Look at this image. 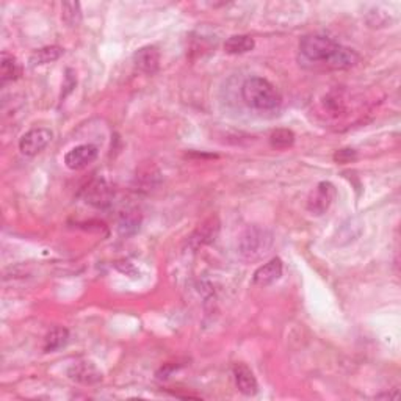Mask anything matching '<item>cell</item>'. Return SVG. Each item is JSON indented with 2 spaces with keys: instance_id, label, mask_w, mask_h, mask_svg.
Masks as SVG:
<instances>
[{
  "instance_id": "obj_17",
  "label": "cell",
  "mask_w": 401,
  "mask_h": 401,
  "mask_svg": "<svg viewBox=\"0 0 401 401\" xmlns=\"http://www.w3.org/2000/svg\"><path fill=\"white\" fill-rule=\"evenodd\" d=\"M68 339H69V333H68L66 328H63V326L54 328L48 335H46L44 351L46 353H54L57 350H60L61 346L66 345Z\"/></svg>"
},
{
  "instance_id": "obj_12",
  "label": "cell",
  "mask_w": 401,
  "mask_h": 401,
  "mask_svg": "<svg viewBox=\"0 0 401 401\" xmlns=\"http://www.w3.org/2000/svg\"><path fill=\"white\" fill-rule=\"evenodd\" d=\"M234 380H235V384L237 389L240 391L242 393L248 395V397H251V395L257 393V380H255V376L253 373V370L248 367L245 364H235L234 369Z\"/></svg>"
},
{
  "instance_id": "obj_11",
  "label": "cell",
  "mask_w": 401,
  "mask_h": 401,
  "mask_svg": "<svg viewBox=\"0 0 401 401\" xmlns=\"http://www.w3.org/2000/svg\"><path fill=\"white\" fill-rule=\"evenodd\" d=\"M133 61H135V65L139 71L148 75H153L159 71L160 54L154 46H146V48H141L135 52V55H133Z\"/></svg>"
},
{
  "instance_id": "obj_7",
  "label": "cell",
  "mask_w": 401,
  "mask_h": 401,
  "mask_svg": "<svg viewBox=\"0 0 401 401\" xmlns=\"http://www.w3.org/2000/svg\"><path fill=\"white\" fill-rule=\"evenodd\" d=\"M97 154L99 150L92 144H80V146H75L66 153L65 165L72 171L84 170L97 159Z\"/></svg>"
},
{
  "instance_id": "obj_10",
  "label": "cell",
  "mask_w": 401,
  "mask_h": 401,
  "mask_svg": "<svg viewBox=\"0 0 401 401\" xmlns=\"http://www.w3.org/2000/svg\"><path fill=\"white\" fill-rule=\"evenodd\" d=\"M282 276V260L273 257L270 262L264 264L255 270L253 276V284L255 287H268Z\"/></svg>"
},
{
  "instance_id": "obj_14",
  "label": "cell",
  "mask_w": 401,
  "mask_h": 401,
  "mask_svg": "<svg viewBox=\"0 0 401 401\" xmlns=\"http://www.w3.org/2000/svg\"><path fill=\"white\" fill-rule=\"evenodd\" d=\"M61 55H63V49L60 48V46H48V48L35 50L30 55L28 63H30V66L33 68L44 66V65H49V63L52 61H57Z\"/></svg>"
},
{
  "instance_id": "obj_4",
  "label": "cell",
  "mask_w": 401,
  "mask_h": 401,
  "mask_svg": "<svg viewBox=\"0 0 401 401\" xmlns=\"http://www.w3.org/2000/svg\"><path fill=\"white\" fill-rule=\"evenodd\" d=\"M335 197V187L331 182H320L307 199V211L315 217L326 213Z\"/></svg>"
},
{
  "instance_id": "obj_20",
  "label": "cell",
  "mask_w": 401,
  "mask_h": 401,
  "mask_svg": "<svg viewBox=\"0 0 401 401\" xmlns=\"http://www.w3.org/2000/svg\"><path fill=\"white\" fill-rule=\"evenodd\" d=\"M356 159H358V154L354 149H340L334 154L335 164H351V162Z\"/></svg>"
},
{
  "instance_id": "obj_9",
  "label": "cell",
  "mask_w": 401,
  "mask_h": 401,
  "mask_svg": "<svg viewBox=\"0 0 401 401\" xmlns=\"http://www.w3.org/2000/svg\"><path fill=\"white\" fill-rule=\"evenodd\" d=\"M218 234H219L218 218L217 217L208 218L193 232V235L190 237V246L193 249H197L206 245H211V243L217 240Z\"/></svg>"
},
{
  "instance_id": "obj_19",
  "label": "cell",
  "mask_w": 401,
  "mask_h": 401,
  "mask_svg": "<svg viewBox=\"0 0 401 401\" xmlns=\"http://www.w3.org/2000/svg\"><path fill=\"white\" fill-rule=\"evenodd\" d=\"M295 133L288 129H277L270 135V144L275 149H287L293 146Z\"/></svg>"
},
{
  "instance_id": "obj_2",
  "label": "cell",
  "mask_w": 401,
  "mask_h": 401,
  "mask_svg": "<svg viewBox=\"0 0 401 401\" xmlns=\"http://www.w3.org/2000/svg\"><path fill=\"white\" fill-rule=\"evenodd\" d=\"M242 97L249 108L259 112H270L281 106V92L273 84L262 77L248 79L242 86Z\"/></svg>"
},
{
  "instance_id": "obj_18",
  "label": "cell",
  "mask_w": 401,
  "mask_h": 401,
  "mask_svg": "<svg viewBox=\"0 0 401 401\" xmlns=\"http://www.w3.org/2000/svg\"><path fill=\"white\" fill-rule=\"evenodd\" d=\"M61 17L69 27H77L82 22V10L77 2H66L61 5Z\"/></svg>"
},
{
  "instance_id": "obj_3",
  "label": "cell",
  "mask_w": 401,
  "mask_h": 401,
  "mask_svg": "<svg viewBox=\"0 0 401 401\" xmlns=\"http://www.w3.org/2000/svg\"><path fill=\"white\" fill-rule=\"evenodd\" d=\"M273 234L260 226H249L238 238V251L245 260H260L270 253Z\"/></svg>"
},
{
  "instance_id": "obj_1",
  "label": "cell",
  "mask_w": 401,
  "mask_h": 401,
  "mask_svg": "<svg viewBox=\"0 0 401 401\" xmlns=\"http://www.w3.org/2000/svg\"><path fill=\"white\" fill-rule=\"evenodd\" d=\"M300 65L307 69H350L356 66L360 57L356 50L348 49L328 35H306L300 41Z\"/></svg>"
},
{
  "instance_id": "obj_15",
  "label": "cell",
  "mask_w": 401,
  "mask_h": 401,
  "mask_svg": "<svg viewBox=\"0 0 401 401\" xmlns=\"http://www.w3.org/2000/svg\"><path fill=\"white\" fill-rule=\"evenodd\" d=\"M141 224V213L137 208H127L126 212L119 215L118 229L123 235H132L139 229Z\"/></svg>"
},
{
  "instance_id": "obj_5",
  "label": "cell",
  "mask_w": 401,
  "mask_h": 401,
  "mask_svg": "<svg viewBox=\"0 0 401 401\" xmlns=\"http://www.w3.org/2000/svg\"><path fill=\"white\" fill-rule=\"evenodd\" d=\"M52 132L46 127H35V129L24 133L19 141V150L27 157H33L41 153L52 139Z\"/></svg>"
},
{
  "instance_id": "obj_13",
  "label": "cell",
  "mask_w": 401,
  "mask_h": 401,
  "mask_svg": "<svg viewBox=\"0 0 401 401\" xmlns=\"http://www.w3.org/2000/svg\"><path fill=\"white\" fill-rule=\"evenodd\" d=\"M255 48V43L251 37L248 35H234L229 39H226L224 43V50L226 54L231 55H242L248 54Z\"/></svg>"
},
{
  "instance_id": "obj_21",
  "label": "cell",
  "mask_w": 401,
  "mask_h": 401,
  "mask_svg": "<svg viewBox=\"0 0 401 401\" xmlns=\"http://www.w3.org/2000/svg\"><path fill=\"white\" fill-rule=\"evenodd\" d=\"M75 85H77V79H75V74L72 69H66V75H65V85H63V92H61V99H65L69 92H71Z\"/></svg>"
},
{
  "instance_id": "obj_16",
  "label": "cell",
  "mask_w": 401,
  "mask_h": 401,
  "mask_svg": "<svg viewBox=\"0 0 401 401\" xmlns=\"http://www.w3.org/2000/svg\"><path fill=\"white\" fill-rule=\"evenodd\" d=\"M0 75H2V82H10L21 75V66L13 55L8 52H2V58H0Z\"/></svg>"
},
{
  "instance_id": "obj_6",
  "label": "cell",
  "mask_w": 401,
  "mask_h": 401,
  "mask_svg": "<svg viewBox=\"0 0 401 401\" xmlns=\"http://www.w3.org/2000/svg\"><path fill=\"white\" fill-rule=\"evenodd\" d=\"M113 197V188L110 187L106 179H95L86 185L84 190V199L86 204L97 208H106L110 206Z\"/></svg>"
},
{
  "instance_id": "obj_8",
  "label": "cell",
  "mask_w": 401,
  "mask_h": 401,
  "mask_svg": "<svg viewBox=\"0 0 401 401\" xmlns=\"http://www.w3.org/2000/svg\"><path fill=\"white\" fill-rule=\"evenodd\" d=\"M68 376L72 381L86 386L96 384V382L102 381V371L91 360H77V362H74L68 369Z\"/></svg>"
}]
</instances>
